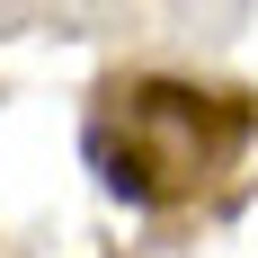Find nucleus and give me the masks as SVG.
<instances>
[{
    "label": "nucleus",
    "mask_w": 258,
    "mask_h": 258,
    "mask_svg": "<svg viewBox=\"0 0 258 258\" xmlns=\"http://www.w3.org/2000/svg\"><path fill=\"white\" fill-rule=\"evenodd\" d=\"M249 98L232 89H196V80H116L89 116V160L98 178L134 205H178L214 169H232L249 143Z\"/></svg>",
    "instance_id": "obj_1"
}]
</instances>
